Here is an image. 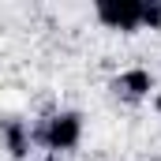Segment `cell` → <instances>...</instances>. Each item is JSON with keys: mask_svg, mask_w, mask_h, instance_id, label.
Segmentation results:
<instances>
[{"mask_svg": "<svg viewBox=\"0 0 161 161\" xmlns=\"http://www.w3.org/2000/svg\"><path fill=\"white\" fill-rule=\"evenodd\" d=\"M30 139L41 142L45 150H53V154L75 150V146H79V139H82V116H79V113H71V109L53 113V116H45V120L30 131Z\"/></svg>", "mask_w": 161, "mask_h": 161, "instance_id": "1", "label": "cell"}, {"mask_svg": "<svg viewBox=\"0 0 161 161\" xmlns=\"http://www.w3.org/2000/svg\"><path fill=\"white\" fill-rule=\"evenodd\" d=\"M97 19L109 26V30H139L142 26V0H97Z\"/></svg>", "mask_w": 161, "mask_h": 161, "instance_id": "2", "label": "cell"}, {"mask_svg": "<svg viewBox=\"0 0 161 161\" xmlns=\"http://www.w3.org/2000/svg\"><path fill=\"white\" fill-rule=\"evenodd\" d=\"M150 90H154V75H150L146 68H131V71H120V75L113 79V94H116L120 101H127V105L150 97Z\"/></svg>", "mask_w": 161, "mask_h": 161, "instance_id": "3", "label": "cell"}, {"mask_svg": "<svg viewBox=\"0 0 161 161\" xmlns=\"http://www.w3.org/2000/svg\"><path fill=\"white\" fill-rule=\"evenodd\" d=\"M0 139H4V146H8L11 158H26V154H30V142H34V139H30V127L23 120H11V116L0 120Z\"/></svg>", "mask_w": 161, "mask_h": 161, "instance_id": "4", "label": "cell"}, {"mask_svg": "<svg viewBox=\"0 0 161 161\" xmlns=\"http://www.w3.org/2000/svg\"><path fill=\"white\" fill-rule=\"evenodd\" d=\"M142 26H150V30H161V0H150V4H142Z\"/></svg>", "mask_w": 161, "mask_h": 161, "instance_id": "5", "label": "cell"}, {"mask_svg": "<svg viewBox=\"0 0 161 161\" xmlns=\"http://www.w3.org/2000/svg\"><path fill=\"white\" fill-rule=\"evenodd\" d=\"M154 105H158V113H161V94H158V97H154Z\"/></svg>", "mask_w": 161, "mask_h": 161, "instance_id": "6", "label": "cell"}, {"mask_svg": "<svg viewBox=\"0 0 161 161\" xmlns=\"http://www.w3.org/2000/svg\"><path fill=\"white\" fill-rule=\"evenodd\" d=\"M49 161H53V158H49Z\"/></svg>", "mask_w": 161, "mask_h": 161, "instance_id": "7", "label": "cell"}]
</instances>
